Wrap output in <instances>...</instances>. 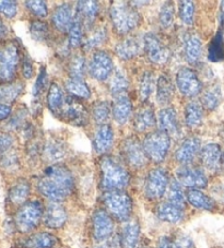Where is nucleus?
Masks as SVG:
<instances>
[{"instance_id": "f257e3e1", "label": "nucleus", "mask_w": 224, "mask_h": 248, "mask_svg": "<svg viewBox=\"0 0 224 248\" xmlns=\"http://www.w3.org/2000/svg\"><path fill=\"white\" fill-rule=\"evenodd\" d=\"M75 189V177L67 166L50 164L37 181V190L53 202H62Z\"/></svg>"}, {"instance_id": "f03ea898", "label": "nucleus", "mask_w": 224, "mask_h": 248, "mask_svg": "<svg viewBox=\"0 0 224 248\" xmlns=\"http://www.w3.org/2000/svg\"><path fill=\"white\" fill-rule=\"evenodd\" d=\"M101 186L105 191L124 190L130 183V174L122 162L104 155L100 161Z\"/></svg>"}, {"instance_id": "7ed1b4c3", "label": "nucleus", "mask_w": 224, "mask_h": 248, "mask_svg": "<svg viewBox=\"0 0 224 248\" xmlns=\"http://www.w3.org/2000/svg\"><path fill=\"white\" fill-rule=\"evenodd\" d=\"M110 19L115 32L126 35L140 24V15L135 7L126 2H115L110 8Z\"/></svg>"}, {"instance_id": "20e7f679", "label": "nucleus", "mask_w": 224, "mask_h": 248, "mask_svg": "<svg viewBox=\"0 0 224 248\" xmlns=\"http://www.w3.org/2000/svg\"><path fill=\"white\" fill-rule=\"evenodd\" d=\"M105 210L113 219L119 222L130 220L133 209L131 197L124 190L105 191L102 197Z\"/></svg>"}, {"instance_id": "39448f33", "label": "nucleus", "mask_w": 224, "mask_h": 248, "mask_svg": "<svg viewBox=\"0 0 224 248\" xmlns=\"http://www.w3.org/2000/svg\"><path fill=\"white\" fill-rule=\"evenodd\" d=\"M44 207L40 200H30L19 208L16 213L15 224L21 233H30L43 221Z\"/></svg>"}, {"instance_id": "423d86ee", "label": "nucleus", "mask_w": 224, "mask_h": 248, "mask_svg": "<svg viewBox=\"0 0 224 248\" xmlns=\"http://www.w3.org/2000/svg\"><path fill=\"white\" fill-rule=\"evenodd\" d=\"M21 62L19 43L10 41L0 46V82L10 83L15 79Z\"/></svg>"}, {"instance_id": "0eeeda50", "label": "nucleus", "mask_w": 224, "mask_h": 248, "mask_svg": "<svg viewBox=\"0 0 224 248\" xmlns=\"http://www.w3.org/2000/svg\"><path fill=\"white\" fill-rule=\"evenodd\" d=\"M146 157L154 163H162L166 159L171 148V136L158 130L145 136L142 142Z\"/></svg>"}, {"instance_id": "6e6552de", "label": "nucleus", "mask_w": 224, "mask_h": 248, "mask_svg": "<svg viewBox=\"0 0 224 248\" xmlns=\"http://www.w3.org/2000/svg\"><path fill=\"white\" fill-rule=\"evenodd\" d=\"M119 151L123 161L132 169L139 170L144 168L149 161L144 150V145L135 136L125 138L120 142Z\"/></svg>"}, {"instance_id": "1a4fd4ad", "label": "nucleus", "mask_w": 224, "mask_h": 248, "mask_svg": "<svg viewBox=\"0 0 224 248\" xmlns=\"http://www.w3.org/2000/svg\"><path fill=\"white\" fill-rule=\"evenodd\" d=\"M170 176L167 170L154 168L148 173L144 182V195L150 200L161 199L170 186Z\"/></svg>"}, {"instance_id": "9d476101", "label": "nucleus", "mask_w": 224, "mask_h": 248, "mask_svg": "<svg viewBox=\"0 0 224 248\" xmlns=\"http://www.w3.org/2000/svg\"><path fill=\"white\" fill-rule=\"evenodd\" d=\"M59 119H63L72 126L84 127L89 123V114L82 102L72 96H67Z\"/></svg>"}, {"instance_id": "9b49d317", "label": "nucleus", "mask_w": 224, "mask_h": 248, "mask_svg": "<svg viewBox=\"0 0 224 248\" xmlns=\"http://www.w3.org/2000/svg\"><path fill=\"white\" fill-rule=\"evenodd\" d=\"M176 85L183 96L193 98L202 91V83L197 72L192 68H180L176 75Z\"/></svg>"}, {"instance_id": "f8f14e48", "label": "nucleus", "mask_w": 224, "mask_h": 248, "mask_svg": "<svg viewBox=\"0 0 224 248\" xmlns=\"http://www.w3.org/2000/svg\"><path fill=\"white\" fill-rule=\"evenodd\" d=\"M176 179L188 189H205L208 186V177L205 170L198 166L183 165L176 172Z\"/></svg>"}, {"instance_id": "ddd939ff", "label": "nucleus", "mask_w": 224, "mask_h": 248, "mask_svg": "<svg viewBox=\"0 0 224 248\" xmlns=\"http://www.w3.org/2000/svg\"><path fill=\"white\" fill-rule=\"evenodd\" d=\"M144 50L146 57L154 65L163 66L170 61L171 52L154 33L145 34L144 40Z\"/></svg>"}, {"instance_id": "4468645a", "label": "nucleus", "mask_w": 224, "mask_h": 248, "mask_svg": "<svg viewBox=\"0 0 224 248\" xmlns=\"http://www.w3.org/2000/svg\"><path fill=\"white\" fill-rule=\"evenodd\" d=\"M114 62L105 50H96L89 63V74L94 80L106 81L114 72Z\"/></svg>"}, {"instance_id": "2eb2a0df", "label": "nucleus", "mask_w": 224, "mask_h": 248, "mask_svg": "<svg viewBox=\"0 0 224 248\" xmlns=\"http://www.w3.org/2000/svg\"><path fill=\"white\" fill-rule=\"evenodd\" d=\"M115 224L105 209H97L92 215V235L96 242H106L114 233Z\"/></svg>"}, {"instance_id": "dca6fc26", "label": "nucleus", "mask_w": 224, "mask_h": 248, "mask_svg": "<svg viewBox=\"0 0 224 248\" xmlns=\"http://www.w3.org/2000/svg\"><path fill=\"white\" fill-rule=\"evenodd\" d=\"M201 140L197 136H188L178 145L174 153V157L180 165H191L200 152Z\"/></svg>"}, {"instance_id": "f3484780", "label": "nucleus", "mask_w": 224, "mask_h": 248, "mask_svg": "<svg viewBox=\"0 0 224 248\" xmlns=\"http://www.w3.org/2000/svg\"><path fill=\"white\" fill-rule=\"evenodd\" d=\"M199 160L202 166L210 172H220L224 165L223 151L217 143H208L201 148Z\"/></svg>"}, {"instance_id": "a211bd4d", "label": "nucleus", "mask_w": 224, "mask_h": 248, "mask_svg": "<svg viewBox=\"0 0 224 248\" xmlns=\"http://www.w3.org/2000/svg\"><path fill=\"white\" fill-rule=\"evenodd\" d=\"M68 212L60 202H50L44 209L43 222L48 229L58 230L67 223Z\"/></svg>"}, {"instance_id": "6ab92c4d", "label": "nucleus", "mask_w": 224, "mask_h": 248, "mask_svg": "<svg viewBox=\"0 0 224 248\" xmlns=\"http://www.w3.org/2000/svg\"><path fill=\"white\" fill-rule=\"evenodd\" d=\"M158 119L151 104H142L133 117V128L138 132H145L156 127Z\"/></svg>"}, {"instance_id": "aec40b11", "label": "nucleus", "mask_w": 224, "mask_h": 248, "mask_svg": "<svg viewBox=\"0 0 224 248\" xmlns=\"http://www.w3.org/2000/svg\"><path fill=\"white\" fill-rule=\"evenodd\" d=\"M66 143L57 137H49L42 147V155L51 164H58L66 156Z\"/></svg>"}, {"instance_id": "412c9836", "label": "nucleus", "mask_w": 224, "mask_h": 248, "mask_svg": "<svg viewBox=\"0 0 224 248\" xmlns=\"http://www.w3.org/2000/svg\"><path fill=\"white\" fill-rule=\"evenodd\" d=\"M115 134L113 128L110 125H100L93 135V148L96 152L100 155H105L113 147Z\"/></svg>"}, {"instance_id": "4be33fe9", "label": "nucleus", "mask_w": 224, "mask_h": 248, "mask_svg": "<svg viewBox=\"0 0 224 248\" xmlns=\"http://www.w3.org/2000/svg\"><path fill=\"white\" fill-rule=\"evenodd\" d=\"M73 21H75V15H73L72 8L68 3H63L56 7L51 15V22L54 28L60 33H68Z\"/></svg>"}, {"instance_id": "5701e85b", "label": "nucleus", "mask_w": 224, "mask_h": 248, "mask_svg": "<svg viewBox=\"0 0 224 248\" xmlns=\"http://www.w3.org/2000/svg\"><path fill=\"white\" fill-rule=\"evenodd\" d=\"M158 124L160 130L166 132L167 135L178 136L180 134L177 112L172 106H166L160 110L158 116Z\"/></svg>"}, {"instance_id": "b1692460", "label": "nucleus", "mask_w": 224, "mask_h": 248, "mask_svg": "<svg viewBox=\"0 0 224 248\" xmlns=\"http://www.w3.org/2000/svg\"><path fill=\"white\" fill-rule=\"evenodd\" d=\"M140 224L137 220L125 222L119 234L120 248H137L139 246Z\"/></svg>"}, {"instance_id": "393cba45", "label": "nucleus", "mask_w": 224, "mask_h": 248, "mask_svg": "<svg viewBox=\"0 0 224 248\" xmlns=\"http://www.w3.org/2000/svg\"><path fill=\"white\" fill-rule=\"evenodd\" d=\"M133 110L132 102L130 97L126 94L116 96L114 98V103L112 106V115H113L114 121L118 125H124L128 122L129 117L131 116Z\"/></svg>"}, {"instance_id": "a878e982", "label": "nucleus", "mask_w": 224, "mask_h": 248, "mask_svg": "<svg viewBox=\"0 0 224 248\" xmlns=\"http://www.w3.org/2000/svg\"><path fill=\"white\" fill-rule=\"evenodd\" d=\"M66 97L62 87L58 83L53 82L50 84L48 92H47L46 102L50 112L57 118H60V115H62L64 103H66Z\"/></svg>"}, {"instance_id": "bb28decb", "label": "nucleus", "mask_w": 224, "mask_h": 248, "mask_svg": "<svg viewBox=\"0 0 224 248\" xmlns=\"http://www.w3.org/2000/svg\"><path fill=\"white\" fill-rule=\"evenodd\" d=\"M157 93L156 100L160 105L165 106L170 104L173 100L175 88L171 77L167 75H161L157 80Z\"/></svg>"}, {"instance_id": "cd10ccee", "label": "nucleus", "mask_w": 224, "mask_h": 248, "mask_svg": "<svg viewBox=\"0 0 224 248\" xmlns=\"http://www.w3.org/2000/svg\"><path fill=\"white\" fill-rule=\"evenodd\" d=\"M186 200L189 204L199 210L212 212L217 209V202L214 199L200 189H188L186 191Z\"/></svg>"}, {"instance_id": "c85d7f7f", "label": "nucleus", "mask_w": 224, "mask_h": 248, "mask_svg": "<svg viewBox=\"0 0 224 248\" xmlns=\"http://www.w3.org/2000/svg\"><path fill=\"white\" fill-rule=\"evenodd\" d=\"M185 209L175 206L169 202H162L157 208V217L163 222L171 224H176L182 222L184 219Z\"/></svg>"}, {"instance_id": "c756f323", "label": "nucleus", "mask_w": 224, "mask_h": 248, "mask_svg": "<svg viewBox=\"0 0 224 248\" xmlns=\"http://www.w3.org/2000/svg\"><path fill=\"white\" fill-rule=\"evenodd\" d=\"M141 49H144V42L142 44L136 37H129L126 40L120 41L115 47V53L123 61H129L137 57Z\"/></svg>"}, {"instance_id": "7c9ffc66", "label": "nucleus", "mask_w": 224, "mask_h": 248, "mask_svg": "<svg viewBox=\"0 0 224 248\" xmlns=\"http://www.w3.org/2000/svg\"><path fill=\"white\" fill-rule=\"evenodd\" d=\"M202 53V43L196 34H188L184 41L185 58L191 65H196L199 62Z\"/></svg>"}, {"instance_id": "2f4dec72", "label": "nucleus", "mask_w": 224, "mask_h": 248, "mask_svg": "<svg viewBox=\"0 0 224 248\" xmlns=\"http://www.w3.org/2000/svg\"><path fill=\"white\" fill-rule=\"evenodd\" d=\"M184 122L189 129L200 127L204 122V108L196 101H192L185 106Z\"/></svg>"}, {"instance_id": "473e14b6", "label": "nucleus", "mask_w": 224, "mask_h": 248, "mask_svg": "<svg viewBox=\"0 0 224 248\" xmlns=\"http://www.w3.org/2000/svg\"><path fill=\"white\" fill-rule=\"evenodd\" d=\"M30 191H31V186H30L27 179H19L10 188L9 194H8L9 202L15 207H21L22 204L27 202L30 196Z\"/></svg>"}, {"instance_id": "72a5a7b5", "label": "nucleus", "mask_w": 224, "mask_h": 248, "mask_svg": "<svg viewBox=\"0 0 224 248\" xmlns=\"http://www.w3.org/2000/svg\"><path fill=\"white\" fill-rule=\"evenodd\" d=\"M58 238L48 232H40L31 235L23 243L24 248H55Z\"/></svg>"}, {"instance_id": "f704fd0d", "label": "nucleus", "mask_w": 224, "mask_h": 248, "mask_svg": "<svg viewBox=\"0 0 224 248\" xmlns=\"http://www.w3.org/2000/svg\"><path fill=\"white\" fill-rule=\"evenodd\" d=\"M100 12V3L97 1H79L77 2L75 15L79 16L81 21L85 23H92Z\"/></svg>"}, {"instance_id": "c9c22d12", "label": "nucleus", "mask_w": 224, "mask_h": 248, "mask_svg": "<svg viewBox=\"0 0 224 248\" xmlns=\"http://www.w3.org/2000/svg\"><path fill=\"white\" fill-rule=\"evenodd\" d=\"M110 92L113 94L114 97L123 95V94H126L127 90L129 88V79L126 75V72L124 70L115 69L113 75L111 76V81L109 84Z\"/></svg>"}, {"instance_id": "e433bc0d", "label": "nucleus", "mask_w": 224, "mask_h": 248, "mask_svg": "<svg viewBox=\"0 0 224 248\" xmlns=\"http://www.w3.org/2000/svg\"><path fill=\"white\" fill-rule=\"evenodd\" d=\"M24 84L22 82H10L0 84V103H12L22 94ZM9 105V104H8Z\"/></svg>"}, {"instance_id": "4c0bfd02", "label": "nucleus", "mask_w": 224, "mask_h": 248, "mask_svg": "<svg viewBox=\"0 0 224 248\" xmlns=\"http://www.w3.org/2000/svg\"><path fill=\"white\" fill-rule=\"evenodd\" d=\"M64 87L70 96L77 98V100H89L91 96V90L82 80L70 78L66 81Z\"/></svg>"}, {"instance_id": "58836bf2", "label": "nucleus", "mask_w": 224, "mask_h": 248, "mask_svg": "<svg viewBox=\"0 0 224 248\" xmlns=\"http://www.w3.org/2000/svg\"><path fill=\"white\" fill-rule=\"evenodd\" d=\"M154 87H157L156 79L152 71L146 70L141 75L139 79V84H138V94H139L140 100L146 103L151 94L154 91Z\"/></svg>"}, {"instance_id": "ea45409f", "label": "nucleus", "mask_w": 224, "mask_h": 248, "mask_svg": "<svg viewBox=\"0 0 224 248\" xmlns=\"http://www.w3.org/2000/svg\"><path fill=\"white\" fill-rule=\"evenodd\" d=\"M222 98L221 88L218 84L207 89L201 96V106L207 110H214L220 105Z\"/></svg>"}, {"instance_id": "a19ab883", "label": "nucleus", "mask_w": 224, "mask_h": 248, "mask_svg": "<svg viewBox=\"0 0 224 248\" xmlns=\"http://www.w3.org/2000/svg\"><path fill=\"white\" fill-rule=\"evenodd\" d=\"M208 59L212 62L224 61V37L222 31H219L211 40L208 47Z\"/></svg>"}, {"instance_id": "79ce46f5", "label": "nucleus", "mask_w": 224, "mask_h": 248, "mask_svg": "<svg viewBox=\"0 0 224 248\" xmlns=\"http://www.w3.org/2000/svg\"><path fill=\"white\" fill-rule=\"evenodd\" d=\"M167 202L183 209L186 206V194H184L182 185L177 179H172L170 182L167 189Z\"/></svg>"}, {"instance_id": "37998d69", "label": "nucleus", "mask_w": 224, "mask_h": 248, "mask_svg": "<svg viewBox=\"0 0 224 248\" xmlns=\"http://www.w3.org/2000/svg\"><path fill=\"white\" fill-rule=\"evenodd\" d=\"M112 114V108L107 101H97L93 103L91 108V115L93 121L96 122L98 126L105 125L109 122L110 116Z\"/></svg>"}, {"instance_id": "c03bdc74", "label": "nucleus", "mask_w": 224, "mask_h": 248, "mask_svg": "<svg viewBox=\"0 0 224 248\" xmlns=\"http://www.w3.org/2000/svg\"><path fill=\"white\" fill-rule=\"evenodd\" d=\"M107 40V30L104 27L96 28L94 31L89 34L87 38L82 43V47L84 50H91L97 48L104 44Z\"/></svg>"}, {"instance_id": "a18cd8bd", "label": "nucleus", "mask_w": 224, "mask_h": 248, "mask_svg": "<svg viewBox=\"0 0 224 248\" xmlns=\"http://www.w3.org/2000/svg\"><path fill=\"white\" fill-rule=\"evenodd\" d=\"M87 70V62L82 54H76L71 57L68 65V71L71 79L82 80Z\"/></svg>"}, {"instance_id": "49530a36", "label": "nucleus", "mask_w": 224, "mask_h": 248, "mask_svg": "<svg viewBox=\"0 0 224 248\" xmlns=\"http://www.w3.org/2000/svg\"><path fill=\"white\" fill-rule=\"evenodd\" d=\"M83 43V22L75 15V21L68 32V46L71 48L80 46Z\"/></svg>"}, {"instance_id": "de8ad7c7", "label": "nucleus", "mask_w": 224, "mask_h": 248, "mask_svg": "<svg viewBox=\"0 0 224 248\" xmlns=\"http://www.w3.org/2000/svg\"><path fill=\"white\" fill-rule=\"evenodd\" d=\"M30 34L31 37L36 42H46L50 36V31L48 24L44 21H32L30 24Z\"/></svg>"}, {"instance_id": "09e8293b", "label": "nucleus", "mask_w": 224, "mask_h": 248, "mask_svg": "<svg viewBox=\"0 0 224 248\" xmlns=\"http://www.w3.org/2000/svg\"><path fill=\"white\" fill-rule=\"evenodd\" d=\"M179 18L183 21V23L186 25H192L195 21V14H196V6L193 1H180L179 2Z\"/></svg>"}, {"instance_id": "8fccbe9b", "label": "nucleus", "mask_w": 224, "mask_h": 248, "mask_svg": "<svg viewBox=\"0 0 224 248\" xmlns=\"http://www.w3.org/2000/svg\"><path fill=\"white\" fill-rule=\"evenodd\" d=\"M174 11L175 10H174L173 2L167 1L163 5L162 9L160 11V16H159V18H160V24L162 28L167 29L171 27L174 20Z\"/></svg>"}, {"instance_id": "3c124183", "label": "nucleus", "mask_w": 224, "mask_h": 248, "mask_svg": "<svg viewBox=\"0 0 224 248\" xmlns=\"http://www.w3.org/2000/svg\"><path fill=\"white\" fill-rule=\"evenodd\" d=\"M25 6L31 11V14L38 16V18H45L48 15V8L45 1L42 0H34V1H25Z\"/></svg>"}, {"instance_id": "603ef678", "label": "nucleus", "mask_w": 224, "mask_h": 248, "mask_svg": "<svg viewBox=\"0 0 224 248\" xmlns=\"http://www.w3.org/2000/svg\"><path fill=\"white\" fill-rule=\"evenodd\" d=\"M0 164L7 170H14L19 165V160L14 151H8L0 155Z\"/></svg>"}, {"instance_id": "864d4df0", "label": "nucleus", "mask_w": 224, "mask_h": 248, "mask_svg": "<svg viewBox=\"0 0 224 248\" xmlns=\"http://www.w3.org/2000/svg\"><path fill=\"white\" fill-rule=\"evenodd\" d=\"M47 83V74H46V69L45 67H42L40 70V74H38L35 83H34L33 87V96L34 97H38L42 94V92L44 91V89L46 87Z\"/></svg>"}, {"instance_id": "5fc2aeb1", "label": "nucleus", "mask_w": 224, "mask_h": 248, "mask_svg": "<svg viewBox=\"0 0 224 248\" xmlns=\"http://www.w3.org/2000/svg\"><path fill=\"white\" fill-rule=\"evenodd\" d=\"M0 14H2L9 19L15 18L18 14V3L10 0H3L0 1Z\"/></svg>"}, {"instance_id": "6e6d98bb", "label": "nucleus", "mask_w": 224, "mask_h": 248, "mask_svg": "<svg viewBox=\"0 0 224 248\" xmlns=\"http://www.w3.org/2000/svg\"><path fill=\"white\" fill-rule=\"evenodd\" d=\"M14 147V138L8 134L0 135V155L12 150Z\"/></svg>"}, {"instance_id": "4d7b16f0", "label": "nucleus", "mask_w": 224, "mask_h": 248, "mask_svg": "<svg viewBox=\"0 0 224 248\" xmlns=\"http://www.w3.org/2000/svg\"><path fill=\"white\" fill-rule=\"evenodd\" d=\"M22 74L25 79H31L34 74L33 62L29 57H24L22 62Z\"/></svg>"}, {"instance_id": "13d9d810", "label": "nucleus", "mask_w": 224, "mask_h": 248, "mask_svg": "<svg viewBox=\"0 0 224 248\" xmlns=\"http://www.w3.org/2000/svg\"><path fill=\"white\" fill-rule=\"evenodd\" d=\"M174 241L178 248H195L192 239L186 235H179V236L174 238Z\"/></svg>"}, {"instance_id": "bf43d9fd", "label": "nucleus", "mask_w": 224, "mask_h": 248, "mask_svg": "<svg viewBox=\"0 0 224 248\" xmlns=\"http://www.w3.org/2000/svg\"><path fill=\"white\" fill-rule=\"evenodd\" d=\"M157 248H178V247L176 245L174 238H172L170 236H164L159 241Z\"/></svg>"}, {"instance_id": "052dcab7", "label": "nucleus", "mask_w": 224, "mask_h": 248, "mask_svg": "<svg viewBox=\"0 0 224 248\" xmlns=\"http://www.w3.org/2000/svg\"><path fill=\"white\" fill-rule=\"evenodd\" d=\"M25 116H27V112H24V110H22V112H19L18 114L16 115V116L11 119L10 122V126L14 127V128H19L23 125L24 123V119H25Z\"/></svg>"}, {"instance_id": "680f3d73", "label": "nucleus", "mask_w": 224, "mask_h": 248, "mask_svg": "<svg viewBox=\"0 0 224 248\" xmlns=\"http://www.w3.org/2000/svg\"><path fill=\"white\" fill-rule=\"evenodd\" d=\"M11 106L0 103V121H5L11 115Z\"/></svg>"}, {"instance_id": "e2e57ef3", "label": "nucleus", "mask_w": 224, "mask_h": 248, "mask_svg": "<svg viewBox=\"0 0 224 248\" xmlns=\"http://www.w3.org/2000/svg\"><path fill=\"white\" fill-rule=\"evenodd\" d=\"M6 34H7V27L5 25V23H3L2 19L0 18V40H2V38L6 36Z\"/></svg>"}, {"instance_id": "0e129e2a", "label": "nucleus", "mask_w": 224, "mask_h": 248, "mask_svg": "<svg viewBox=\"0 0 224 248\" xmlns=\"http://www.w3.org/2000/svg\"><path fill=\"white\" fill-rule=\"evenodd\" d=\"M220 20H221V25L224 28V1L221 2V7H220Z\"/></svg>"}, {"instance_id": "69168bd1", "label": "nucleus", "mask_w": 224, "mask_h": 248, "mask_svg": "<svg viewBox=\"0 0 224 248\" xmlns=\"http://www.w3.org/2000/svg\"><path fill=\"white\" fill-rule=\"evenodd\" d=\"M137 248H149V247H146V246H138Z\"/></svg>"}, {"instance_id": "338daca9", "label": "nucleus", "mask_w": 224, "mask_h": 248, "mask_svg": "<svg viewBox=\"0 0 224 248\" xmlns=\"http://www.w3.org/2000/svg\"><path fill=\"white\" fill-rule=\"evenodd\" d=\"M223 159H224V152H223Z\"/></svg>"}]
</instances>
